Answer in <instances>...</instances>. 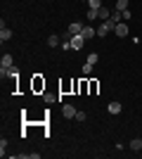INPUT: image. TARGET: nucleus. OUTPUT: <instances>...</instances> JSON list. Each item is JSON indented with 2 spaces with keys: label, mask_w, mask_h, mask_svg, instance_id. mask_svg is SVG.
<instances>
[{
  "label": "nucleus",
  "mask_w": 142,
  "mask_h": 159,
  "mask_svg": "<svg viewBox=\"0 0 142 159\" xmlns=\"http://www.w3.org/2000/svg\"><path fill=\"white\" fill-rule=\"evenodd\" d=\"M116 10H118V12L128 10V0H116Z\"/></svg>",
  "instance_id": "2eb2a0df"
},
{
  "label": "nucleus",
  "mask_w": 142,
  "mask_h": 159,
  "mask_svg": "<svg viewBox=\"0 0 142 159\" xmlns=\"http://www.w3.org/2000/svg\"><path fill=\"white\" fill-rule=\"evenodd\" d=\"M114 33L118 36V38H126V36L130 33V29H128V24H123V21H118V24L114 26Z\"/></svg>",
  "instance_id": "7ed1b4c3"
},
{
  "label": "nucleus",
  "mask_w": 142,
  "mask_h": 159,
  "mask_svg": "<svg viewBox=\"0 0 142 159\" xmlns=\"http://www.w3.org/2000/svg\"><path fill=\"white\" fill-rule=\"evenodd\" d=\"M76 121H85V112H76Z\"/></svg>",
  "instance_id": "5701e85b"
},
{
  "label": "nucleus",
  "mask_w": 142,
  "mask_h": 159,
  "mask_svg": "<svg viewBox=\"0 0 142 159\" xmlns=\"http://www.w3.org/2000/svg\"><path fill=\"white\" fill-rule=\"evenodd\" d=\"M5 150H7V140L2 138V140H0V154H5Z\"/></svg>",
  "instance_id": "412c9836"
},
{
  "label": "nucleus",
  "mask_w": 142,
  "mask_h": 159,
  "mask_svg": "<svg viewBox=\"0 0 142 159\" xmlns=\"http://www.w3.org/2000/svg\"><path fill=\"white\" fill-rule=\"evenodd\" d=\"M83 26H85V24H81V21H74V24H69L67 31L71 33V36H76V33H83Z\"/></svg>",
  "instance_id": "20e7f679"
},
{
  "label": "nucleus",
  "mask_w": 142,
  "mask_h": 159,
  "mask_svg": "<svg viewBox=\"0 0 142 159\" xmlns=\"http://www.w3.org/2000/svg\"><path fill=\"white\" fill-rule=\"evenodd\" d=\"M85 19H88V21H95V19H97V10L88 7V12H85Z\"/></svg>",
  "instance_id": "ddd939ff"
},
{
  "label": "nucleus",
  "mask_w": 142,
  "mask_h": 159,
  "mask_svg": "<svg viewBox=\"0 0 142 159\" xmlns=\"http://www.w3.org/2000/svg\"><path fill=\"white\" fill-rule=\"evenodd\" d=\"M130 150L140 152V150H142V138H133V140H130Z\"/></svg>",
  "instance_id": "9d476101"
},
{
  "label": "nucleus",
  "mask_w": 142,
  "mask_h": 159,
  "mask_svg": "<svg viewBox=\"0 0 142 159\" xmlns=\"http://www.w3.org/2000/svg\"><path fill=\"white\" fill-rule=\"evenodd\" d=\"M95 36H97V29H95V26H90V24H88V26H83V38H85V40L95 38Z\"/></svg>",
  "instance_id": "39448f33"
},
{
  "label": "nucleus",
  "mask_w": 142,
  "mask_h": 159,
  "mask_svg": "<svg viewBox=\"0 0 142 159\" xmlns=\"http://www.w3.org/2000/svg\"><path fill=\"white\" fill-rule=\"evenodd\" d=\"M121 17H123V19H130L133 14H130V10H123V12H121Z\"/></svg>",
  "instance_id": "b1692460"
},
{
  "label": "nucleus",
  "mask_w": 142,
  "mask_h": 159,
  "mask_svg": "<svg viewBox=\"0 0 142 159\" xmlns=\"http://www.w3.org/2000/svg\"><path fill=\"white\" fill-rule=\"evenodd\" d=\"M12 38V29H7L5 24L0 26V43H5V40H10Z\"/></svg>",
  "instance_id": "423d86ee"
},
{
  "label": "nucleus",
  "mask_w": 142,
  "mask_h": 159,
  "mask_svg": "<svg viewBox=\"0 0 142 159\" xmlns=\"http://www.w3.org/2000/svg\"><path fill=\"white\" fill-rule=\"evenodd\" d=\"M93 66H95V64H90V62H85V64H83V74H85V76H88V74L93 71Z\"/></svg>",
  "instance_id": "6ab92c4d"
},
{
  "label": "nucleus",
  "mask_w": 142,
  "mask_h": 159,
  "mask_svg": "<svg viewBox=\"0 0 142 159\" xmlns=\"http://www.w3.org/2000/svg\"><path fill=\"white\" fill-rule=\"evenodd\" d=\"M0 66H2V69H10V66H14L12 55H2V60H0Z\"/></svg>",
  "instance_id": "0eeeda50"
},
{
  "label": "nucleus",
  "mask_w": 142,
  "mask_h": 159,
  "mask_svg": "<svg viewBox=\"0 0 142 159\" xmlns=\"http://www.w3.org/2000/svg\"><path fill=\"white\" fill-rule=\"evenodd\" d=\"M83 45H85L83 33H76V36H71V48H74V50H83Z\"/></svg>",
  "instance_id": "f03ea898"
},
{
  "label": "nucleus",
  "mask_w": 142,
  "mask_h": 159,
  "mask_svg": "<svg viewBox=\"0 0 142 159\" xmlns=\"http://www.w3.org/2000/svg\"><path fill=\"white\" fill-rule=\"evenodd\" d=\"M97 60H100V57H97V52H90L85 62H90V64H97Z\"/></svg>",
  "instance_id": "a211bd4d"
},
{
  "label": "nucleus",
  "mask_w": 142,
  "mask_h": 159,
  "mask_svg": "<svg viewBox=\"0 0 142 159\" xmlns=\"http://www.w3.org/2000/svg\"><path fill=\"white\" fill-rule=\"evenodd\" d=\"M109 17H111V12H109L107 7L102 5V7H100V10H97V19H102V21H107V19H109Z\"/></svg>",
  "instance_id": "6e6552de"
},
{
  "label": "nucleus",
  "mask_w": 142,
  "mask_h": 159,
  "mask_svg": "<svg viewBox=\"0 0 142 159\" xmlns=\"http://www.w3.org/2000/svg\"><path fill=\"white\" fill-rule=\"evenodd\" d=\"M17 76H19V69H17V66H10V69H7V79H17Z\"/></svg>",
  "instance_id": "4468645a"
},
{
  "label": "nucleus",
  "mask_w": 142,
  "mask_h": 159,
  "mask_svg": "<svg viewBox=\"0 0 142 159\" xmlns=\"http://www.w3.org/2000/svg\"><path fill=\"white\" fill-rule=\"evenodd\" d=\"M88 90H90V95H97V90H100V83H97V81H90V83H88Z\"/></svg>",
  "instance_id": "f8f14e48"
},
{
  "label": "nucleus",
  "mask_w": 142,
  "mask_h": 159,
  "mask_svg": "<svg viewBox=\"0 0 142 159\" xmlns=\"http://www.w3.org/2000/svg\"><path fill=\"white\" fill-rule=\"evenodd\" d=\"M43 86H45V83L41 81V76H36V79H33V90H41Z\"/></svg>",
  "instance_id": "dca6fc26"
},
{
  "label": "nucleus",
  "mask_w": 142,
  "mask_h": 159,
  "mask_svg": "<svg viewBox=\"0 0 142 159\" xmlns=\"http://www.w3.org/2000/svg\"><path fill=\"white\" fill-rule=\"evenodd\" d=\"M81 2H88V0H81Z\"/></svg>",
  "instance_id": "393cba45"
},
{
  "label": "nucleus",
  "mask_w": 142,
  "mask_h": 159,
  "mask_svg": "<svg viewBox=\"0 0 142 159\" xmlns=\"http://www.w3.org/2000/svg\"><path fill=\"white\" fill-rule=\"evenodd\" d=\"M85 90H88V81H81L78 83V93H85Z\"/></svg>",
  "instance_id": "aec40b11"
},
{
  "label": "nucleus",
  "mask_w": 142,
  "mask_h": 159,
  "mask_svg": "<svg viewBox=\"0 0 142 159\" xmlns=\"http://www.w3.org/2000/svg\"><path fill=\"white\" fill-rule=\"evenodd\" d=\"M76 112H78V109H76L74 105H62V116H64V119H76Z\"/></svg>",
  "instance_id": "f257e3e1"
},
{
  "label": "nucleus",
  "mask_w": 142,
  "mask_h": 159,
  "mask_svg": "<svg viewBox=\"0 0 142 159\" xmlns=\"http://www.w3.org/2000/svg\"><path fill=\"white\" fill-rule=\"evenodd\" d=\"M47 45H50V48H57V45H59V36H57V33L47 36Z\"/></svg>",
  "instance_id": "9b49d317"
},
{
  "label": "nucleus",
  "mask_w": 142,
  "mask_h": 159,
  "mask_svg": "<svg viewBox=\"0 0 142 159\" xmlns=\"http://www.w3.org/2000/svg\"><path fill=\"white\" fill-rule=\"evenodd\" d=\"M111 19H114V21H116V24H118V21H121V19H123V17H121V12H118V10H116V12H114V14H111Z\"/></svg>",
  "instance_id": "4be33fe9"
},
{
  "label": "nucleus",
  "mask_w": 142,
  "mask_h": 159,
  "mask_svg": "<svg viewBox=\"0 0 142 159\" xmlns=\"http://www.w3.org/2000/svg\"><path fill=\"white\" fill-rule=\"evenodd\" d=\"M107 109H109V114H121V109H123V107H121V102H109V107H107Z\"/></svg>",
  "instance_id": "1a4fd4ad"
},
{
  "label": "nucleus",
  "mask_w": 142,
  "mask_h": 159,
  "mask_svg": "<svg viewBox=\"0 0 142 159\" xmlns=\"http://www.w3.org/2000/svg\"><path fill=\"white\" fill-rule=\"evenodd\" d=\"M88 7H93V10H100V7H102V0H88Z\"/></svg>",
  "instance_id": "f3484780"
}]
</instances>
